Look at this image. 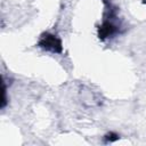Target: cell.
Segmentation results:
<instances>
[{"instance_id": "1", "label": "cell", "mask_w": 146, "mask_h": 146, "mask_svg": "<svg viewBox=\"0 0 146 146\" xmlns=\"http://www.w3.org/2000/svg\"><path fill=\"white\" fill-rule=\"evenodd\" d=\"M104 13L102 23L97 25V36L100 41L112 40L123 33L122 21L119 17V8L111 0H102Z\"/></svg>"}, {"instance_id": "2", "label": "cell", "mask_w": 146, "mask_h": 146, "mask_svg": "<svg viewBox=\"0 0 146 146\" xmlns=\"http://www.w3.org/2000/svg\"><path fill=\"white\" fill-rule=\"evenodd\" d=\"M36 46L41 48L44 51L51 52V54H62L63 52V41L62 39L51 32H43Z\"/></svg>"}, {"instance_id": "3", "label": "cell", "mask_w": 146, "mask_h": 146, "mask_svg": "<svg viewBox=\"0 0 146 146\" xmlns=\"http://www.w3.org/2000/svg\"><path fill=\"white\" fill-rule=\"evenodd\" d=\"M119 139H120V135L117 132H115V131H108L102 138L104 144H112V143H115Z\"/></svg>"}, {"instance_id": "4", "label": "cell", "mask_w": 146, "mask_h": 146, "mask_svg": "<svg viewBox=\"0 0 146 146\" xmlns=\"http://www.w3.org/2000/svg\"><path fill=\"white\" fill-rule=\"evenodd\" d=\"M2 86H3V96H2V102H1V108L3 110V108L7 106V104H8V98H7V84H6V80H5V79H3Z\"/></svg>"}]
</instances>
